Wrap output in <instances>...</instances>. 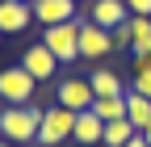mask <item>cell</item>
<instances>
[{
  "mask_svg": "<svg viewBox=\"0 0 151 147\" xmlns=\"http://www.w3.org/2000/svg\"><path fill=\"white\" fill-rule=\"evenodd\" d=\"M38 126H42V109H34V105H4L0 109V139L13 147H34Z\"/></svg>",
  "mask_w": 151,
  "mask_h": 147,
  "instance_id": "obj_1",
  "label": "cell"
},
{
  "mask_svg": "<svg viewBox=\"0 0 151 147\" xmlns=\"http://www.w3.org/2000/svg\"><path fill=\"white\" fill-rule=\"evenodd\" d=\"M42 46L59 63H76L80 59V17L76 21H63V25H46L42 30Z\"/></svg>",
  "mask_w": 151,
  "mask_h": 147,
  "instance_id": "obj_2",
  "label": "cell"
},
{
  "mask_svg": "<svg viewBox=\"0 0 151 147\" xmlns=\"http://www.w3.org/2000/svg\"><path fill=\"white\" fill-rule=\"evenodd\" d=\"M71 130H76V114H71V109H63V105L42 109V126H38V143H42V147H59V143H67Z\"/></svg>",
  "mask_w": 151,
  "mask_h": 147,
  "instance_id": "obj_3",
  "label": "cell"
},
{
  "mask_svg": "<svg viewBox=\"0 0 151 147\" xmlns=\"http://www.w3.org/2000/svg\"><path fill=\"white\" fill-rule=\"evenodd\" d=\"M34 93H38V80L29 76L21 63L0 71V101H4V105H29Z\"/></svg>",
  "mask_w": 151,
  "mask_h": 147,
  "instance_id": "obj_4",
  "label": "cell"
},
{
  "mask_svg": "<svg viewBox=\"0 0 151 147\" xmlns=\"http://www.w3.org/2000/svg\"><path fill=\"white\" fill-rule=\"evenodd\" d=\"M105 55H113V34L80 17V59H105Z\"/></svg>",
  "mask_w": 151,
  "mask_h": 147,
  "instance_id": "obj_5",
  "label": "cell"
},
{
  "mask_svg": "<svg viewBox=\"0 0 151 147\" xmlns=\"http://www.w3.org/2000/svg\"><path fill=\"white\" fill-rule=\"evenodd\" d=\"M21 67L29 71L38 84H46V80H55V71H59V59H55V55H50L42 42H34V46L21 50Z\"/></svg>",
  "mask_w": 151,
  "mask_h": 147,
  "instance_id": "obj_6",
  "label": "cell"
},
{
  "mask_svg": "<svg viewBox=\"0 0 151 147\" xmlns=\"http://www.w3.org/2000/svg\"><path fill=\"white\" fill-rule=\"evenodd\" d=\"M92 101H97L92 84H88V80H76V76H67V80L59 84V101H55V105L71 109V114H84V109H92Z\"/></svg>",
  "mask_w": 151,
  "mask_h": 147,
  "instance_id": "obj_7",
  "label": "cell"
},
{
  "mask_svg": "<svg viewBox=\"0 0 151 147\" xmlns=\"http://www.w3.org/2000/svg\"><path fill=\"white\" fill-rule=\"evenodd\" d=\"M29 9H34V21H42V30L80 17V13H76V0H29Z\"/></svg>",
  "mask_w": 151,
  "mask_h": 147,
  "instance_id": "obj_8",
  "label": "cell"
},
{
  "mask_svg": "<svg viewBox=\"0 0 151 147\" xmlns=\"http://www.w3.org/2000/svg\"><path fill=\"white\" fill-rule=\"evenodd\" d=\"M88 21L101 25V30H118L122 21H130V9H126V0H92L88 4Z\"/></svg>",
  "mask_w": 151,
  "mask_h": 147,
  "instance_id": "obj_9",
  "label": "cell"
},
{
  "mask_svg": "<svg viewBox=\"0 0 151 147\" xmlns=\"http://www.w3.org/2000/svg\"><path fill=\"white\" fill-rule=\"evenodd\" d=\"M25 25H34L29 0H0V34H21Z\"/></svg>",
  "mask_w": 151,
  "mask_h": 147,
  "instance_id": "obj_10",
  "label": "cell"
},
{
  "mask_svg": "<svg viewBox=\"0 0 151 147\" xmlns=\"http://www.w3.org/2000/svg\"><path fill=\"white\" fill-rule=\"evenodd\" d=\"M105 139V122L92 114V109H84V114H76V130H71V143L80 147H97Z\"/></svg>",
  "mask_w": 151,
  "mask_h": 147,
  "instance_id": "obj_11",
  "label": "cell"
},
{
  "mask_svg": "<svg viewBox=\"0 0 151 147\" xmlns=\"http://www.w3.org/2000/svg\"><path fill=\"white\" fill-rule=\"evenodd\" d=\"M88 84H92V93H97V97H126V93H130V88L122 84V76H118V71H109V67H97V71L88 76Z\"/></svg>",
  "mask_w": 151,
  "mask_h": 147,
  "instance_id": "obj_12",
  "label": "cell"
},
{
  "mask_svg": "<svg viewBox=\"0 0 151 147\" xmlns=\"http://www.w3.org/2000/svg\"><path fill=\"white\" fill-rule=\"evenodd\" d=\"M130 93L151 97V55H130Z\"/></svg>",
  "mask_w": 151,
  "mask_h": 147,
  "instance_id": "obj_13",
  "label": "cell"
},
{
  "mask_svg": "<svg viewBox=\"0 0 151 147\" xmlns=\"http://www.w3.org/2000/svg\"><path fill=\"white\" fill-rule=\"evenodd\" d=\"M126 122L134 126V130H147V126H151V97L126 93Z\"/></svg>",
  "mask_w": 151,
  "mask_h": 147,
  "instance_id": "obj_14",
  "label": "cell"
},
{
  "mask_svg": "<svg viewBox=\"0 0 151 147\" xmlns=\"http://www.w3.org/2000/svg\"><path fill=\"white\" fill-rule=\"evenodd\" d=\"M130 38H134V46H130V55H151V17H130Z\"/></svg>",
  "mask_w": 151,
  "mask_h": 147,
  "instance_id": "obj_15",
  "label": "cell"
},
{
  "mask_svg": "<svg viewBox=\"0 0 151 147\" xmlns=\"http://www.w3.org/2000/svg\"><path fill=\"white\" fill-rule=\"evenodd\" d=\"M92 114L101 122H118V118H126V97H97L92 101Z\"/></svg>",
  "mask_w": 151,
  "mask_h": 147,
  "instance_id": "obj_16",
  "label": "cell"
},
{
  "mask_svg": "<svg viewBox=\"0 0 151 147\" xmlns=\"http://www.w3.org/2000/svg\"><path fill=\"white\" fill-rule=\"evenodd\" d=\"M134 135H139L134 126H130L126 118H118V122H105V139H101V143H105V147H126Z\"/></svg>",
  "mask_w": 151,
  "mask_h": 147,
  "instance_id": "obj_17",
  "label": "cell"
},
{
  "mask_svg": "<svg viewBox=\"0 0 151 147\" xmlns=\"http://www.w3.org/2000/svg\"><path fill=\"white\" fill-rule=\"evenodd\" d=\"M109 34H113V50H130V46H134V38H130V25H126V21H122L118 30H109Z\"/></svg>",
  "mask_w": 151,
  "mask_h": 147,
  "instance_id": "obj_18",
  "label": "cell"
},
{
  "mask_svg": "<svg viewBox=\"0 0 151 147\" xmlns=\"http://www.w3.org/2000/svg\"><path fill=\"white\" fill-rule=\"evenodd\" d=\"M130 17H151V0H126Z\"/></svg>",
  "mask_w": 151,
  "mask_h": 147,
  "instance_id": "obj_19",
  "label": "cell"
},
{
  "mask_svg": "<svg viewBox=\"0 0 151 147\" xmlns=\"http://www.w3.org/2000/svg\"><path fill=\"white\" fill-rule=\"evenodd\" d=\"M126 147H147V139H143V135H134V139L126 143Z\"/></svg>",
  "mask_w": 151,
  "mask_h": 147,
  "instance_id": "obj_20",
  "label": "cell"
},
{
  "mask_svg": "<svg viewBox=\"0 0 151 147\" xmlns=\"http://www.w3.org/2000/svg\"><path fill=\"white\" fill-rule=\"evenodd\" d=\"M139 135H143V139H147V147H151V126H147V130H139Z\"/></svg>",
  "mask_w": 151,
  "mask_h": 147,
  "instance_id": "obj_21",
  "label": "cell"
},
{
  "mask_svg": "<svg viewBox=\"0 0 151 147\" xmlns=\"http://www.w3.org/2000/svg\"><path fill=\"white\" fill-rule=\"evenodd\" d=\"M0 147H13V143H4V139H0Z\"/></svg>",
  "mask_w": 151,
  "mask_h": 147,
  "instance_id": "obj_22",
  "label": "cell"
},
{
  "mask_svg": "<svg viewBox=\"0 0 151 147\" xmlns=\"http://www.w3.org/2000/svg\"><path fill=\"white\" fill-rule=\"evenodd\" d=\"M34 147H42V143H34Z\"/></svg>",
  "mask_w": 151,
  "mask_h": 147,
  "instance_id": "obj_23",
  "label": "cell"
},
{
  "mask_svg": "<svg viewBox=\"0 0 151 147\" xmlns=\"http://www.w3.org/2000/svg\"><path fill=\"white\" fill-rule=\"evenodd\" d=\"M0 38H4V34H0Z\"/></svg>",
  "mask_w": 151,
  "mask_h": 147,
  "instance_id": "obj_24",
  "label": "cell"
},
{
  "mask_svg": "<svg viewBox=\"0 0 151 147\" xmlns=\"http://www.w3.org/2000/svg\"><path fill=\"white\" fill-rule=\"evenodd\" d=\"M76 4H80V0H76Z\"/></svg>",
  "mask_w": 151,
  "mask_h": 147,
  "instance_id": "obj_25",
  "label": "cell"
}]
</instances>
